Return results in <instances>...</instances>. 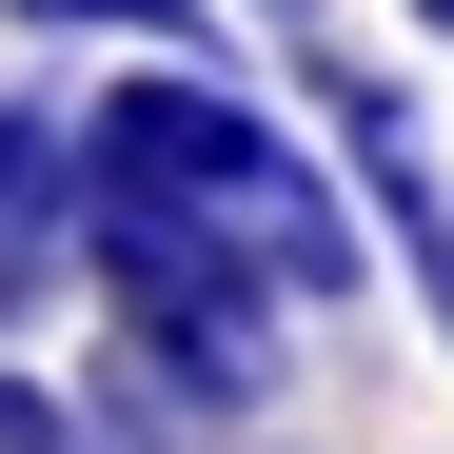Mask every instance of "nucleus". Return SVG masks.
Returning a JSON list of instances; mask_svg holds the SVG:
<instances>
[{
  "mask_svg": "<svg viewBox=\"0 0 454 454\" xmlns=\"http://www.w3.org/2000/svg\"><path fill=\"white\" fill-rule=\"evenodd\" d=\"M20 40H159V59H217V20L238 0H0Z\"/></svg>",
  "mask_w": 454,
  "mask_h": 454,
  "instance_id": "7ed1b4c3",
  "label": "nucleus"
},
{
  "mask_svg": "<svg viewBox=\"0 0 454 454\" xmlns=\"http://www.w3.org/2000/svg\"><path fill=\"white\" fill-rule=\"evenodd\" d=\"M80 119H99V178H119V198L198 217V238L257 257L296 317H336V296L395 257V238H375V198H356V159H336L317 119H277L238 59H138V80H99Z\"/></svg>",
  "mask_w": 454,
  "mask_h": 454,
  "instance_id": "f257e3e1",
  "label": "nucleus"
},
{
  "mask_svg": "<svg viewBox=\"0 0 454 454\" xmlns=\"http://www.w3.org/2000/svg\"><path fill=\"white\" fill-rule=\"evenodd\" d=\"M395 20H415V40H434V59H454V0H395Z\"/></svg>",
  "mask_w": 454,
  "mask_h": 454,
  "instance_id": "423d86ee",
  "label": "nucleus"
},
{
  "mask_svg": "<svg viewBox=\"0 0 454 454\" xmlns=\"http://www.w3.org/2000/svg\"><path fill=\"white\" fill-rule=\"evenodd\" d=\"M238 20H257V40H296V59H317V40H336V0H238Z\"/></svg>",
  "mask_w": 454,
  "mask_h": 454,
  "instance_id": "39448f33",
  "label": "nucleus"
},
{
  "mask_svg": "<svg viewBox=\"0 0 454 454\" xmlns=\"http://www.w3.org/2000/svg\"><path fill=\"white\" fill-rule=\"evenodd\" d=\"M80 217H99V119L80 99H0V317H20L40 277H80Z\"/></svg>",
  "mask_w": 454,
  "mask_h": 454,
  "instance_id": "f03ea898",
  "label": "nucleus"
},
{
  "mask_svg": "<svg viewBox=\"0 0 454 454\" xmlns=\"http://www.w3.org/2000/svg\"><path fill=\"white\" fill-rule=\"evenodd\" d=\"M0 454H138L99 415V375H40V356H0Z\"/></svg>",
  "mask_w": 454,
  "mask_h": 454,
  "instance_id": "20e7f679",
  "label": "nucleus"
}]
</instances>
